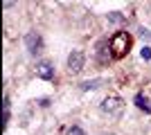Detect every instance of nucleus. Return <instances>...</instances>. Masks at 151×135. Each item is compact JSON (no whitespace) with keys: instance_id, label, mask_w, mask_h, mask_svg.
<instances>
[{"instance_id":"obj_9","label":"nucleus","mask_w":151,"mask_h":135,"mask_svg":"<svg viewBox=\"0 0 151 135\" xmlns=\"http://www.w3.org/2000/svg\"><path fill=\"white\" fill-rule=\"evenodd\" d=\"M108 20H111V23H122L124 16H120V14H108Z\"/></svg>"},{"instance_id":"obj_11","label":"nucleus","mask_w":151,"mask_h":135,"mask_svg":"<svg viewBox=\"0 0 151 135\" xmlns=\"http://www.w3.org/2000/svg\"><path fill=\"white\" fill-rule=\"evenodd\" d=\"M68 135H86V133H83V131L79 129V126H72V129L68 131Z\"/></svg>"},{"instance_id":"obj_12","label":"nucleus","mask_w":151,"mask_h":135,"mask_svg":"<svg viewBox=\"0 0 151 135\" xmlns=\"http://www.w3.org/2000/svg\"><path fill=\"white\" fill-rule=\"evenodd\" d=\"M14 2H16V0H2V7H5V9H9Z\"/></svg>"},{"instance_id":"obj_14","label":"nucleus","mask_w":151,"mask_h":135,"mask_svg":"<svg viewBox=\"0 0 151 135\" xmlns=\"http://www.w3.org/2000/svg\"><path fill=\"white\" fill-rule=\"evenodd\" d=\"M106 135H111V133H106Z\"/></svg>"},{"instance_id":"obj_10","label":"nucleus","mask_w":151,"mask_h":135,"mask_svg":"<svg viewBox=\"0 0 151 135\" xmlns=\"http://www.w3.org/2000/svg\"><path fill=\"white\" fill-rule=\"evenodd\" d=\"M140 56L145 59V61H149V59H151V47H142V52H140Z\"/></svg>"},{"instance_id":"obj_1","label":"nucleus","mask_w":151,"mask_h":135,"mask_svg":"<svg viewBox=\"0 0 151 135\" xmlns=\"http://www.w3.org/2000/svg\"><path fill=\"white\" fill-rule=\"evenodd\" d=\"M133 45V39L129 32H117L111 39V54H113V59H122L129 54V50H131Z\"/></svg>"},{"instance_id":"obj_6","label":"nucleus","mask_w":151,"mask_h":135,"mask_svg":"<svg viewBox=\"0 0 151 135\" xmlns=\"http://www.w3.org/2000/svg\"><path fill=\"white\" fill-rule=\"evenodd\" d=\"M135 104H138V106H140V108H142V110H147V113H151V101H149V99H147L145 95H138V97H135Z\"/></svg>"},{"instance_id":"obj_2","label":"nucleus","mask_w":151,"mask_h":135,"mask_svg":"<svg viewBox=\"0 0 151 135\" xmlns=\"http://www.w3.org/2000/svg\"><path fill=\"white\" fill-rule=\"evenodd\" d=\"M101 113H106V115L111 117H120L122 113H124V99L117 95H108L104 101H101Z\"/></svg>"},{"instance_id":"obj_5","label":"nucleus","mask_w":151,"mask_h":135,"mask_svg":"<svg viewBox=\"0 0 151 135\" xmlns=\"http://www.w3.org/2000/svg\"><path fill=\"white\" fill-rule=\"evenodd\" d=\"M34 72H36V77H38V79H45V81L54 79V68H52L50 61H38L36 68H34Z\"/></svg>"},{"instance_id":"obj_7","label":"nucleus","mask_w":151,"mask_h":135,"mask_svg":"<svg viewBox=\"0 0 151 135\" xmlns=\"http://www.w3.org/2000/svg\"><path fill=\"white\" fill-rule=\"evenodd\" d=\"M101 79H93V81H83L81 84V90H97V88H101Z\"/></svg>"},{"instance_id":"obj_13","label":"nucleus","mask_w":151,"mask_h":135,"mask_svg":"<svg viewBox=\"0 0 151 135\" xmlns=\"http://www.w3.org/2000/svg\"><path fill=\"white\" fill-rule=\"evenodd\" d=\"M140 34H142V39H145V36H147V39H151V32H149V29H145V27L140 29Z\"/></svg>"},{"instance_id":"obj_8","label":"nucleus","mask_w":151,"mask_h":135,"mask_svg":"<svg viewBox=\"0 0 151 135\" xmlns=\"http://www.w3.org/2000/svg\"><path fill=\"white\" fill-rule=\"evenodd\" d=\"M113 54H106V45H99V61H108Z\"/></svg>"},{"instance_id":"obj_3","label":"nucleus","mask_w":151,"mask_h":135,"mask_svg":"<svg viewBox=\"0 0 151 135\" xmlns=\"http://www.w3.org/2000/svg\"><path fill=\"white\" fill-rule=\"evenodd\" d=\"M83 63H86V56H83L81 50H72L70 52V56H68V70L70 72H81Z\"/></svg>"},{"instance_id":"obj_4","label":"nucleus","mask_w":151,"mask_h":135,"mask_svg":"<svg viewBox=\"0 0 151 135\" xmlns=\"http://www.w3.org/2000/svg\"><path fill=\"white\" fill-rule=\"evenodd\" d=\"M25 47L29 54H36V52L43 50V39H41V34L38 32H29L25 36Z\"/></svg>"}]
</instances>
